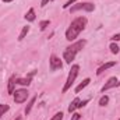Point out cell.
I'll return each instance as SVG.
<instances>
[{
	"instance_id": "22",
	"label": "cell",
	"mask_w": 120,
	"mask_h": 120,
	"mask_svg": "<svg viewBox=\"0 0 120 120\" xmlns=\"http://www.w3.org/2000/svg\"><path fill=\"white\" fill-rule=\"evenodd\" d=\"M80 119H81V115L80 113H74L73 117H71V120H80Z\"/></svg>"
},
{
	"instance_id": "1",
	"label": "cell",
	"mask_w": 120,
	"mask_h": 120,
	"mask_svg": "<svg viewBox=\"0 0 120 120\" xmlns=\"http://www.w3.org/2000/svg\"><path fill=\"white\" fill-rule=\"evenodd\" d=\"M87 18L85 17H77L74 21H71V24H70V27H68V30L66 31V39L67 41H74L78 35H80V32L81 31H84V28L87 27Z\"/></svg>"
},
{
	"instance_id": "25",
	"label": "cell",
	"mask_w": 120,
	"mask_h": 120,
	"mask_svg": "<svg viewBox=\"0 0 120 120\" xmlns=\"http://www.w3.org/2000/svg\"><path fill=\"white\" fill-rule=\"evenodd\" d=\"M49 1H50V0H42V1H41V7H45Z\"/></svg>"
},
{
	"instance_id": "13",
	"label": "cell",
	"mask_w": 120,
	"mask_h": 120,
	"mask_svg": "<svg viewBox=\"0 0 120 120\" xmlns=\"http://www.w3.org/2000/svg\"><path fill=\"white\" fill-rule=\"evenodd\" d=\"M78 103H80V99H78V98H75V99L70 103V106H68V112H70V113H71V112H74V110L78 108Z\"/></svg>"
},
{
	"instance_id": "23",
	"label": "cell",
	"mask_w": 120,
	"mask_h": 120,
	"mask_svg": "<svg viewBox=\"0 0 120 120\" xmlns=\"http://www.w3.org/2000/svg\"><path fill=\"white\" fill-rule=\"evenodd\" d=\"M87 103H88V99H85V101H82V102L80 101V103H78V108H82V106H85Z\"/></svg>"
},
{
	"instance_id": "5",
	"label": "cell",
	"mask_w": 120,
	"mask_h": 120,
	"mask_svg": "<svg viewBox=\"0 0 120 120\" xmlns=\"http://www.w3.org/2000/svg\"><path fill=\"white\" fill-rule=\"evenodd\" d=\"M13 96H14V102L15 103H22V102H25L28 99V91L27 90H15L14 94H13Z\"/></svg>"
},
{
	"instance_id": "15",
	"label": "cell",
	"mask_w": 120,
	"mask_h": 120,
	"mask_svg": "<svg viewBox=\"0 0 120 120\" xmlns=\"http://www.w3.org/2000/svg\"><path fill=\"white\" fill-rule=\"evenodd\" d=\"M28 32H30V27L27 25V27H24V28H22V31L20 32V35H18V41H22V39L27 36V34H28Z\"/></svg>"
},
{
	"instance_id": "19",
	"label": "cell",
	"mask_w": 120,
	"mask_h": 120,
	"mask_svg": "<svg viewBox=\"0 0 120 120\" xmlns=\"http://www.w3.org/2000/svg\"><path fill=\"white\" fill-rule=\"evenodd\" d=\"M8 109H10V106H8V105H0V119H1V116H3Z\"/></svg>"
},
{
	"instance_id": "12",
	"label": "cell",
	"mask_w": 120,
	"mask_h": 120,
	"mask_svg": "<svg viewBox=\"0 0 120 120\" xmlns=\"http://www.w3.org/2000/svg\"><path fill=\"white\" fill-rule=\"evenodd\" d=\"M25 20L30 21V22L35 21V10H34V8H30V10H28V13L25 14Z\"/></svg>"
},
{
	"instance_id": "7",
	"label": "cell",
	"mask_w": 120,
	"mask_h": 120,
	"mask_svg": "<svg viewBox=\"0 0 120 120\" xmlns=\"http://www.w3.org/2000/svg\"><path fill=\"white\" fill-rule=\"evenodd\" d=\"M120 82H119V80L116 78V77H110L109 80H108V82L103 85V88H102V92H105V91H108V90H110V88H115V87H117Z\"/></svg>"
},
{
	"instance_id": "8",
	"label": "cell",
	"mask_w": 120,
	"mask_h": 120,
	"mask_svg": "<svg viewBox=\"0 0 120 120\" xmlns=\"http://www.w3.org/2000/svg\"><path fill=\"white\" fill-rule=\"evenodd\" d=\"M35 74V71H32L30 74V77H27V78H15V84H20V85H30L31 81H32V75Z\"/></svg>"
},
{
	"instance_id": "17",
	"label": "cell",
	"mask_w": 120,
	"mask_h": 120,
	"mask_svg": "<svg viewBox=\"0 0 120 120\" xmlns=\"http://www.w3.org/2000/svg\"><path fill=\"white\" fill-rule=\"evenodd\" d=\"M108 102H109V96L103 95V96L99 99V106H106V105H108Z\"/></svg>"
},
{
	"instance_id": "21",
	"label": "cell",
	"mask_w": 120,
	"mask_h": 120,
	"mask_svg": "<svg viewBox=\"0 0 120 120\" xmlns=\"http://www.w3.org/2000/svg\"><path fill=\"white\" fill-rule=\"evenodd\" d=\"M75 1H77V0H68V1L66 3V4H63V8H68V7H70L71 4H74Z\"/></svg>"
},
{
	"instance_id": "26",
	"label": "cell",
	"mask_w": 120,
	"mask_h": 120,
	"mask_svg": "<svg viewBox=\"0 0 120 120\" xmlns=\"http://www.w3.org/2000/svg\"><path fill=\"white\" fill-rule=\"evenodd\" d=\"M1 1H4V3H11L13 0H1Z\"/></svg>"
},
{
	"instance_id": "16",
	"label": "cell",
	"mask_w": 120,
	"mask_h": 120,
	"mask_svg": "<svg viewBox=\"0 0 120 120\" xmlns=\"http://www.w3.org/2000/svg\"><path fill=\"white\" fill-rule=\"evenodd\" d=\"M49 25H50V21H49V20H45V21H41V22H39V28H41V31H45Z\"/></svg>"
},
{
	"instance_id": "24",
	"label": "cell",
	"mask_w": 120,
	"mask_h": 120,
	"mask_svg": "<svg viewBox=\"0 0 120 120\" xmlns=\"http://www.w3.org/2000/svg\"><path fill=\"white\" fill-rule=\"evenodd\" d=\"M112 41H120V34H116L112 36Z\"/></svg>"
},
{
	"instance_id": "4",
	"label": "cell",
	"mask_w": 120,
	"mask_h": 120,
	"mask_svg": "<svg viewBox=\"0 0 120 120\" xmlns=\"http://www.w3.org/2000/svg\"><path fill=\"white\" fill-rule=\"evenodd\" d=\"M94 8H95V6L92 4V3H80V4H74V6H71V8H70V11L71 13H75V11H78V10H84V11H94Z\"/></svg>"
},
{
	"instance_id": "9",
	"label": "cell",
	"mask_w": 120,
	"mask_h": 120,
	"mask_svg": "<svg viewBox=\"0 0 120 120\" xmlns=\"http://www.w3.org/2000/svg\"><path fill=\"white\" fill-rule=\"evenodd\" d=\"M113 66H116V61H109V63H105L103 66H101V67L96 70V74H98V75H101L105 70H108V68H110V67H113Z\"/></svg>"
},
{
	"instance_id": "27",
	"label": "cell",
	"mask_w": 120,
	"mask_h": 120,
	"mask_svg": "<svg viewBox=\"0 0 120 120\" xmlns=\"http://www.w3.org/2000/svg\"><path fill=\"white\" fill-rule=\"evenodd\" d=\"M15 120H21V117H17V119H15Z\"/></svg>"
},
{
	"instance_id": "20",
	"label": "cell",
	"mask_w": 120,
	"mask_h": 120,
	"mask_svg": "<svg viewBox=\"0 0 120 120\" xmlns=\"http://www.w3.org/2000/svg\"><path fill=\"white\" fill-rule=\"evenodd\" d=\"M61 119H63V113H61V112H59V113H56V115H55V116H53L50 120H61Z\"/></svg>"
},
{
	"instance_id": "10",
	"label": "cell",
	"mask_w": 120,
	"mask_h": 120,
	"mask_svg": "<svg viewBox=\"0 0 120 120\" xmlns=\"http://www.w3.org/2000/svg\"><path fill=\"white\" fill-rule=\"evenodd\" d=\"M90 82H91L90 78H85V80H84V81H82V82H81V84H80V85L77 87V88H75V92H77V94H80V92L84 90V88H85V87H87V85H88Z\"/></svg>"
},
{
	"instance_id": "2",
	"label": "cell",
	"mask_w": 120,
	"mask_h": 120,
	"mask_svg": "<svg viewBox=\"0 0 120 120\" xmlns=\"http://www.w3.org/2000/svg\"><path fill=\"white\" fill-rule=\"evenodd\" d=\"M87 45V41L85 39H81V41H77L75 43H73V45H70L68 48H66V50H64V53H63V57L66 60V63H71L74 57L77 56V53L84 48Z\"/></svg>"
},
{
	"instance_id": "6",
	"label": "cell",
	"mask_w": 120,
	"mask_h": 120,
	"mask_svg": "<svg viewBox=\"0 0 120 120\" xmlns=\"http://www.w3.org/2000/svg\"><path fill=\"white\" fill-rule=\"evenodd\" d=\"M49 64H50V70H52V71H56V70H59V68H61V67H63L61 60H60L56 55H52V56H50Z\"/></svg>"
},
{
	"instance_id": "11",
	"label": "cell",
	"mask_w": 120,
	"mask_h": 120,
	"mask_svg": "<svg viewBox=\"0 0 120 120\" xmlns=\"http://www.w3.org/2000/svg\"><path fill=\"white\" fill-rule=\"evenodd\" d=\"M14 85H15V77L13 75V77H10V80H8V94H14Z\"/></svg>"
},
{
	"instance_id": "3",
	"label": "cell",
	"mask_w": 120,
	"mask_h": 120,
	"mask_svg": "<svg viewBox=\"0 0 120 120\" xmlns=\"http://www.w3.org/2000/svg\"><path fill=\"white\" fill-rule=\"evenodd\" d=\"M78 71H80V66H78V64H74V66L71 67V70H70V73H68V77H67V81H66V84H64V87H63V94L67 92V91L71 88V85L74 84V81H75V78H77V75H78Z\"/></svg>"
},
{
	"instance_id": "18",
	"label": "cell",
	"mask_w": 120,
	"mask_h": 120,
	"mask_svg": "<svg viewBox=\"0 0 120 120\" xmlns=\"http://www.w3.org/2000/svg\"><path fill=\"white\" fill-rule=\"evenodd\" d=\"M109 48H110V52H112L113 55H117V53H119V50H120V48L116 45V43H110V46H109Z\"/></svg>"
},
{
	"instance_id": "14",
	"label": "cell",
	"mask_w": 120,
	"mask_h": 120,
	"mask_svg": "<svg viewBox=\"0 0 120 120\" xmlns=\"http://www.w3.org/2000/svg\"><path fill=\"white\" fill-rule=\"evenodd\" d=\"M35 102H36V96L31 98V101L28 102V105H27V108H25V115H28V113L31 112V109H32V106L35 105Z\"/></svg>"
}]
</instances>
